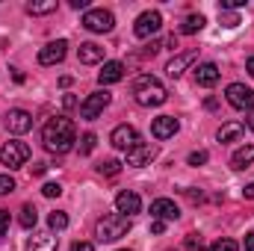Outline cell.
<instances>
[{
  "instance_id": "7402d4cb",
  "label": "cell",
  "mask_w": 254,
  "mask_h": 251,
  "mask_svg": "<svg viewBox=\"0 0 254 251\" xmlns=\"http://www.w3.org/2000/svg\"><path fill=\"white\" fill-rule=\"evenodd\" d=\"M252 163H254V145H243V148H237L234 157H231V166H234V169H249Z\"/></svg>"
},
{
  "instance_id": "f6af8a7d",
  "label": "cell",
  "mask_w": 254,
  "mask_h": 251,
  "mask_svg": "<svg viewBox=\"0 0 254 251\" xmlns=\"http://www.w3.org/2000/svg\"><path fill=\"white\" fill-rule=\"evenodd\" d=\"M249 130H254V113L249 116Z\"/></svg>"
},
{
  "instance_id": "44dd1931",
  "label": "cell",
  "mask_w": 254,
  "mask_h": 251,
  "mask_svg": "<svg viewBox=\"0 0 254 251\" xmlns=\"http://www.w3.org/2000/svg\"><path fill=\"white\" fill-rule=\"evenodd\" d=\"M243 133H246V125H243V122H228V125L219 127L216 136H219V142H237Z\"/></svg>"
},
{
  "instance_id": "9c48e42d",
  "label": "cell",
  "mask_w": 254,
  "mask_h": 251,
  "mask_svg": "<svg viewBox=\"0 0 254 251\" xmlns=\"http://www.w3.org/2000/svg\"><path fill=\"white\" fill-rule=\"evenodd\" d=\"M110 142H113V148H119V151H133V148L139 145V130L130 127V125H119L113 130Z\"/></svg>"
},
{
  "instance_id": "ab89813d",
  "label": "cell",
  "mask_w": 254,
  "mask_h": 251,
  "mask_svg": "<svg viewBox=\"0 0 254 251\" xmlns=\"http://www.w3.org/2000/svg\"><path fill=\"white\" fill-rule=\"evenodd\" d=\"M246 251H254V231L246 234Z\"/></svg>"
},
{
  "instance_id": "f1b7e54d",
  "label": "cell",
  "mask_w": 254,
  "mask_h": 251,
  "mask_svg": "<svg viewBox=\"0 0 254 251\" xmlns=\"http://www.w3.org/2000/svg\"><path fill=\"white\" fill-rule=\"evenodd\" d=\"M210 251H240V246L234 243V240H219V243H213Z\"/></svg>"
},
{
  "instance_id": "b9f144b4",
  "label": "cell",
  "mask_w": 254,
  "mask_h": 251,
  "mask_svg": "<svg viewBox=\"0 0 254 251\" xmlns=\"http://www.w3.org/2000/svg\"><path fill=\"white\" fill-rule=\"evenodd\" d=\"M243 195H246V198H252V201H254V184H249V187L243 189Z\"/></svg>"
},
{
  "instance_id": "ffe728a7",
  "label": "cell",
  "mask_w": 254,
  "mask_h": 251,
  "mask_svg": "<svg viewBox=\"0 0 254 251\" xmlns=\"http://www.w3.org/2000/svg\"><path fill=\"white\" fill-rule=\"evenodd\" d=\"M27 249L30 251H57V237L54 234H33L27 240Z\"/></svg>"
},
{
  "instance_id": "8fae6325",
  "label": "cell",
  "mask_w": 254,
  "mask_h": 251,
  "mask_svg": "<svg viewBox=\"0 0 254 251\" xmlns=\"http://www.w3.org/2000/svg\"><path fill=\"white\" fill-rule=\"evenodd\" d=\"M178 216H181V210H178V204H175L172 198H157V201L151 204V219H160V222H178Z\"/></svg>"
},
{
  "instance_id": "83f0119b",
  "label": "cell",
  "mask_w": 254,
  "mask_h": 251,
  "mask_svg": "<svg viewBox=\"0 0 254 251\" xmlns=\"http://www.w3.org/2000/svg\"><path fill=\"white\" fill-rule=\"evenodd\" d=\"M98 172L113 178V175H119V172H122V163H119V160H104V163L98 166Z\"/></svg>"
},
{
  "instance_id": "4316f807",
  "label": "cell",
  "mask_w": 254,
  "mask_h": 251,
  "mask_svg": "<svg viewBox=\"0 0 254 251\" xmlns=\"http://www.w3.org/2000/svg\"><path fill=\"white\" fill-rule=\"evenodd\" d=\"M95 142H98L95 133H83V139H80V154H83V157L92 154V151H95Z\"/></svg>"
},
{
  "instance_id": "277c9868",
  "label": "cell",
  "mask_w": 254,
  "mask_h": 251,
  "mask_svg": "<svg viewBox=\"0 0 254 251\" xmlns=\"http://www.w3.org/2000/svg\"><path fill=\"white\" fill-rule=\"evenodd\" d=\"M83 27H86L89 33H110V30L116 27V18H113V12H107V9H89V12L83 15Z\"/></svg>"
},
{
  "instance_id": "ba28073f",
  "label": "cell",
  "mask_w": 254,
  "mask_h": 251,
  "mask_svg": "<svg viewBox=\"0 0 254 251\" xmlns=\"http://www.w3.org/2000/svg\"><path fill=\"white\" fill-rule=\"evenodd\" d=\"M160 27H163V15H160L157 9H148V12H142V15L136 18L133 33H136V39H148V36H154Z\"/></svg>"
},
{
  "instance_id": "d6a6232c",
  "label": "cell",
  "mask_w": 254,
  "mask_h": 251,
  "mask_svg": "<svg viewBox=\"0 0 254 251\" xmlns=\"http://www.w3.org/2000/svg\"><path fill=\"white\" fill-rule=\"evenodd\" d=\"M187 251H204V246H201V237L190 234V237H187Z\"/></svg>"
},
{
  "instance_id": "1f68e13d",
  "label": "cell",
  "mask_w": 254,
  "mask_h": 251,
  "mask_svg": "<svg viewBox=\"0 0 254 251\" xmlns=\"http://www.w3.org/2000/svg\"><path fill=\"white\" fill-rule=\"evenodd\" d=\"M42 192H45L48 198H60V195H63V187H60V184H45Z\"/></svg>"
},
{
  "instance_id": "f35d334b",
  "label": "cell",
  "mask_w": 254,
  "mask_h": 251,
  "mask_svg": "<svg viewBox=\"0 0 254 251\" xmlns=\"http://www.w3.org/2000/svg\"><path fill=\"white\" fill-rule=\"evenodd\" d=\"M74 251H95L92 243H74Z\"/></svg>"
},
{
  "instance_id": "2e32d148",
  "label": "cell",
  "mask_w": 254,
  "mask_h": 251,
  "mask_svg": "<svg viewBox=\"0 0 254 251\" xmlns=\"http://www.w3.org/2000/svg\"><path fill=\"white\" fill-rule=\"evenodd\" d=\"M195 57H198V51H184V54H178L172 63L166 65V71H169V77H181L192 63H195Z\"/></svg>"
},
{
  "instance_id": "8992f818",
  "label": "cell",
  "mask_w": 254,
  "mask_h": 251,
  "mask_svg": "<svg viewBox=\"0 0 254 251\" xmlns=\"http://www.w3.org/2000/svg\"><path fill=\"white\" fill-rule=\"evenodd\" d=\"M107 107H110V92H92V95L80 104V119L95 122V119H98Z\"/></svg>"
},
{
  "instance_id": "e575fe53",
  "label": "cell",
  "mask_w": 254,
  "mask_h": 251,
  "mask_svg": "<svg viewBox=\"0 0 254 251\" xmlns=\"http://www.w3.org/2000/svg\"><path fill=\"white\" fill-rule=\"evenodd\" d=\"M9 222H12V216H9V210H0V240H3V234L9 231Z\"/></svg>"
},
{
  "instance_id": "5bb4252c",
  "label": "cell",
  "mask_w": 254,
  "mask_h": 251,
  "mask_svg": "<svg viewBox=\"0 0 254 251\" xmlns=\"http://www.w3.org/2000/svg\"><path fill=\"white\" fill-rule=\"evenodd\" d=\"M178 130H181V125H178L175 116H160V119L151 122V133H154V139H172Z\"/></svg>"
},
{
  "instance_id": "ee69618b",
  "label": "cell",
  "mask_w": 254,
  "mask_h": 251,
  "mask_svg": "<svg viewBox=\"0 0 254 251\" xmlns=\"http://www.w3.org/2000/svg\"><path fill=\"white\" fill-rule=\"evenodd\" d=\"M249 74H252V77H254V57H252V60H249Z\"/></svg>"
},
{
  "instance_id": "8d00e7d4",
  "label": "cell",
  "mask_w": 254,
  "mask_h": 251,
  "mask_svg": "<svg viewBox=\"0 0 254 251\" xmlns=\"http://www.w3.org/2000/svg\"><path fill=\"white\" fill-rule=\"evenodd\" d=\"M187 195H190V201H195V204H201V201H204V192H195V189H187Z\"/></svg>"
},
{
  "instance_id": "60d3db41",
  "label": "cell",
  "mask_w": 254,
  "mask_h": 251,
  "mask_svg": "<svg viewBox=\"0 0 254 251\" xmlns=\"http://www.w3.org/2000/svg\"><path fill=\"white\" fill-rule=\"evenodd\" d=\"M45 172H48V166H45V163H36V166H33V175H45Z\"/></svg>"
},
{
  "instance_id": "484cf974",
  "label": "cell",
  "mask_w": 254,
  "mask_h": 251,
  "mask_svg": "<svg viewBox=\"0 0 254 251\" xmlns=\"http://www.w3.org/2000/svg\"><path fill=\"white\" fill-rule=\"evenodd\" d=\"M48 225H51L54 231H65V228H68V216H65L63 210H54V213L48 216Z\"/></svg>"
},
{
  "instance_id": "6da1fadb",
  "label": "cell",
  "mask_w": 254,
  "mask_h": 251,
  "mask_svg": "<svg viewBox=\"0 0 254 251\" xmlns=\"http://www.w3.org/2000/svg\"><path fill=\"white\" fill-rule=\"evenodd\" d=\"M42 142L51 154H68L77 142V130H74V122L65 119V116H57L51 119L45 130H42Z\"/></svg>"
},
{
  "instance_id": "f546056e",
  "label": "cell",
  "mask_w": 254,
  "mask_h": 251,
  "mask_svg": "<svg viewBox=\"0 0 254 251\" xmlns=\"http://www.w3.org/2000/svg\"><path fill=\"white\" fill-rule=\"evenodd\" d=\"M207 160H210V154H207V151H192V154H190V166H204Z\"/></svg>"
},
{
  "instance_id": "4dcf8cb0",
  "label": "cell",
  "mask_w": 254,
  "mask_h": 251,
  "mask_svg": "<svg viewBox=\"0 0 254 251\" xmlns=\"http://www.w3.org/2000/svg\"><path fill=\"white\" fill-rule=\"evenodd\" d=\"M9 192H15V181L9 175H0V195H9Z\"/></svg>"
},
{
  "instance_id": "7bdbcfd3",
  "label": "cell",
  "mask_w": 254,
  "mask_h": 251,
  "mask_svg": "<svg viewBox=\"0 0 254 251\" xmlns=\"http://www.w3.org/2000/svg\"><path fill=\"white\" fill-rule=\"evenodd\" d=\"M71 6H74V9H86L89 3H86V0H71Z\"/></svg>"
},
{
  "instance_id": "5b68a950",
  "label": "cell",
  "mask_w": 254,
  "mask_h": 251,
  "mask_svg": "<svg viewBox=\"0 0 254 251\" xmlns=\"http://www.w3.org/2000/svg\"><path fill=\"white\" fill-rule=\"evenodd\" d=\"M27 160H30V148L24 142H6L0 148V163L9 166V169H21Z\"/></svg>"
},
{
  "instance_id": "cb8c5ba5",
  "label": "cell",
  "mask_w": 254,
  "mask_h": 251,
  "mask_svg": "<svg viewBox=\"0 0 254 251\" xmlns=\"http://www.w3.org/2000/svg\"><path fill=\"white\" fill-rule=\"evenodd\" d=\"M30 15H51V12H57V0H42V3H27L24 6Z\"/></svg>"
},
{
  "instance_id": "e0dca14e",
  "label": "cell",
  "mask_w": 254,
  "mask_h": 251,
  "mask_svg": "<svg viewBox=\"0 0 254 251\" xmlns=\"http://www.w3.org/2000/svg\"><path fill=\"white\" fill-rule=\"evenodd\" d=\"M122 77H125V63H104V68L98 71V83H101V86L119 83Z\"/></svg>"
},
{
  "instance_id": "4fadbf2b",
  "label": "cell",
  "mask_w": 254,
  "mask_h": 251,
  "mask_svg": "<svg viewBox=\"0 0 254 251\" xmlns=\"http://www.w3.org/2000/svg\"><path fill=\"white\" fill-rule=\"evenodd\" d=\"M154 157H157V145H142V142H139L133 151H127V166L142 169V166H148Z\"/></svg>"
},
{
  "instance_id": "7c38bea8",
  "label": "cell",
  "mask_w": 254,
  "mask_h": 251,
  "mask_svg": "<svg viewBox=\"0 0 254 251\" xmlns=\"http://www.w3.org/2000/svg\"><path fill=\"white\" fill-rule=\"evenodd\" d=\"M3 122H6V130L9 133H27L33 127V116L27 110H9Z\"/></svg>"
},
{
  "instance_id": "52a82bcc",
  "label": "cell",
  "mask_w": 254,
  "mask_h": 251,
  "mask_svg": "<svg viewBox=\"0 0 254 251\" xmlns=\"http://www.w3.org/2000/svg\"><path fill=\"white\" fill-rule=\"evenodd\" d=\"M225 98L237 110H254V89H249L246 83H231L225 89Z\"/></svg>"
},
{
  "instance_id": "ac0fdd59",
  "label": "cell",
  "mask_w": 254,
  "mask_h": 251,
  "mask_svg": "<svg viewBox=\"0 0 254 251\" xmlns=\"http://www.w3.org/2000/svg\"><path fill=\"white\" fill-rule=\"evenodd\" d=\"M195 83H198V86H207V89L216 86V83H219V68L213 63H201L195 68Z\"/></svg>"
},
{
  "instance_id": "30bf717a",
  "label": "cell",
  "mask_w": 254,
  "mask_h": 251,
  "mask_svg": "<svg viewBox=\"0 0 254 251\" xmlns=\"http://www.w3.org/2000/svg\"><path fill=\"white\" fill-rule=\"evenodd\" d=\"M65 54H68V42H65V39L48 42V45L39 51V65H57V63H63Z\"/></svg>"
},
{
  "instance_id": "836d02e7",
  "label": "cell",
  "mask_w": 254,
  "mask_h": 251,
  "mask_svg": "<svg viewBox=\"0 0 254 251\" xmlns=\"http://www.w3.org/2000/svg\"><path fill=\"white\" fill-rule=\"evenodd\" d=\"M219 18H222V24H225V27H228V30H234V27H237V24H240V18H237V15H231V12H222V15H219Z\"/></svg>"
},
{
  "instance_id": "3957f363",
  "label": "cell",
  "mask_w": 254,
  "mask_h": 251,
  "mask_svg": "<svg viewBox=\"0 0 254 251\" xmlns=\"http://www.w3.org/2000/svg\"><path fill=\"white\" fill-rule=\"evenodd\" d=\"M133 228V222L122 216V213H107L101 222H98V228H95V237L101 240V243H116V240H122L127 237V231Z\"/></svg>"
},
{
  "instance_id": "bcb514c9",
  "label": "cell",
  "mask_w": 254,
  "mask_h": 251,
  "mask_svg": "<svg viewBox=\"0 0 254 251\" xmlns=\"http://www.w3.org/2000/svg\"><path fill=\"white\" fill-rule=\"evenodd\" d=\"M122 251H125V249H122Z\"/></svg>"
},
{
  "instance_id": "7a4b0ae2",
  "label": "cell",
  "mask_w": 254,
  "mask_h": 251,
  "mask_svg": "<svg viewBox=\"0 0 254 251\" xmlns=\"http://www.w3.org/2000/svg\"><path fill=\"white\" fill-rule=\"evenodd\" d=\"M133 98H136L139 107H160V104H166L169 92H166V86H163L157 77L139 74L136 83H133Z\"/></svg>"
},
{
  "instance_id": "74e56055",
  "label": "cell",
  "mask_w": 254,
  "mask_h": 251,
  "mask_svg": "<svg viewBox=\"0 0 254 251\" xmlns=\"http://www.w3.org/2000/svg\"><path fill=\"white\" fill-rule=\"evenodd\" d=\"M151 231H154V234H163V231H166V222L154 219V222H151Z\"/></svg>"
},
{
  "instance_id": "d590c367",
  "label": "cell",
  "mask_w": 254,
  "mask_h": 251,
  "mask_svg": "<svg viewBox=\"0 0 254 251\" xmlns=\"http://www.w3.org/2000/svg\"><path fill=\"white\" fill-rule=\"evenodd\" d=\"M63 107H65V110H74V107H77V98H74V95H65V98H63Z\"/></svg>"
},
{
  "instance_id": "9a60e30c",
  "label": "cell",
  "mask_w": 254,
  "mask_h": 251,
  "mask_svg": "<svg viewBox=\"0 0 254 251\" xmlns=\"http://www.w3.org/2000/svg\"><path fill=\"white\" fill-rule=\"evenodd\" d=\"M116 207H119V213H122V216L130 219V216H136V213L142 210V198H139L136 192H130V189H127V192H119V195H116Z\"/></svg>"
},
{
  "instance_id": "d4e9b609",
  "label": "cell",
  "mask_w": 254,
  "mask_h": 251,
  "mask_svg": "<svg viewBox=\"0 0 254 251\" xmlns=\"http://www.w3.org/2000/svg\"><path fill=\"white\" fill-rule=\"evenodd\" d=\"M204 27V15H190L187 21H184V27H181V33H187V36H192V33H198Z\"/></svg>"
},
{
  "instance_id": "603a6c76",
  "label": "cell",
  "mask_w": 254,
  "mask_h": 251,
  "mask_svg": "<svg viewBox=\"0 0 254 251\" xmlns=\"http://www.w3.org/2000/svg\"><path fill=\"white\" fill-rule=\"evenodd\" d=\"M18 222H21V228H36V222H39V213H36V207L33 204H24L21 207V216H18Z\"/></svg>"
},
{
  "instance_id": "d6986e66",
  "label": "cell",
  "mask_w": 254,
  "mask_h": 251,
  "mask_svg": "<svg viewBox=\"0 0 254 251\" xmlns=\"http://www.w3.org/2000/svg\"><path fill=\"white\" fill-rule=\"evenodd\" d=\"M77 57H80V63H83V65H95V63H101V60H104V48H101V45H95V42H86V45H80Z\"/></svg>"
}]
</instances>
